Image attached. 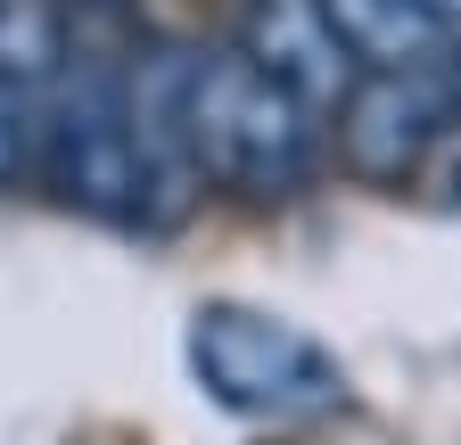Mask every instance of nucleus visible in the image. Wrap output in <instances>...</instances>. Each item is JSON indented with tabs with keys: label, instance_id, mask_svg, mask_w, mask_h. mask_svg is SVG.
Masks as SVG:
<instances>
[{
	"label": "nucleus",
	"instance_id": "0eeeda50",
	"mask_svg": "<svg viewBox=\"0 0 461 445\" xmlns=\"http://www.w3.org/2000/svg\"><path fill=\"white\" fill-rule=\"evenodd\" d=\"M75 59V25H67V0H0V83L50 99L58 75Z\"/></svg>",
	"mask_w": 461,
	"mask_h": 445
},
{
	"label": "nucleus",
	"instance_id": "f03ea898",
	"mask_svg": "<svg viewBox=\"0 0 461 445\" xmlns=\"http://www.w3.org/2000/svg\"><path fill=\"white\" fill-rule=\"evenodd\" d=\"M190 371L240 421H313L346 404V371L313 330L256 313V305H198L190 313Z\"/></svg>",
	"mask_w": 461,
	"mask_h": 445
},
{
	"label": "nucleus",
	"instance_id": "9d476101",
	"mask_svg": "<svg viewBox=\"0 0 461 445\" xmlns=\"http://www.w3.org/2000/svg\"><path fill=\"white\" fill-rule=\"evenodd\" d=\"M453 107H461V50H453Z\"/></svg>",
	"mask_w": 461,
	"mask_h": 445
},
{
	"label": "nucleus",
	"instance_id": "423d86ee",
	"mask_svg": "<svg viewBox=\"0 0 461 445\" xmlns=\"http://www.w3.org/2000/svg\"><path fill=\"white\" fill-rule=\"evenodd\" d=\"M330 25L363 75H445L461 50L420 0H330Z\"/></svg>",
	"mask_w": 461,
	"mask_h": 445
},
{
	"label": "nucleus",
	"instance_id": "7ed1b4c3",
	"mask_svg": "<svg viewBox=\"0 0 461 445\" xmlns=\"http://www.w3.org/2000/svg\"><path fill=\"white\" fill-rule=\"evenodd\" d=\"M124 116L149 182V222H182L206 190L198 157V50L190 41H140L124 75Z\"/></svg>",
	"mask_w": 461,
	"mask_h": 445
},
{
	"label": "nucleus",
	"instance_id": "6e6552de",
	"mask_svg": "<svg viewBox=\"0 0 461 445\" xmlns=\"http://www.w3.org/2000/svg\"><path fill=\"white\" fill-rule=\"evenodd\" d=\"M25 174H41V99L0 83V190Z\"/></svg>",
	"mask_w": 461,
	"mask_h": 445
},
{
	"label": "nucleus",
	"instance_id": "1a4fd4ad",
	"mask_svg": "<svg viewBox=\"0 0 461 445\" xmlns=\"http://www.w3.org/2000/svg\"><path fill=\"white\" fill-rule=\"evenodd\" d=\"M420 9H429V17H437V25H445V33L461 41V0H420Z\"/></svg>",
	"mask_w": 461,
	"mask_h": 445
},
{
	"label": "nucleus",
	"instance_id": "20e7f679",
	"mask_svg": "<svg viewBox=\"0 0 461 445\" xmlns=\"http://www.w3.org/2000/svg\"><path fill=\"white\" fill-rule=\"evenodd\" d=\"M338 157L363 182H412L420 165L453 141L461 107H453V67L445 75H363L338 107Z\"/></svg>",
	"mask_w": 461,
	"mask_h": 445
},
{
	"label": "nucleus",
	"instance_id": "39448f33",
	"mask_svg": "<svg viewBox=\"0 0 461 445\" xmlns=\"http://www.w3.org/2000/svg\"><path fill=\"white\" fill-rule=\"evenodd\" d=\"M230 50L256 59L288 99H305L313 116H338L346 91L363 83L355 50H346L338 25H330V0H240V17H230Z\"/></svg>",
	"mask_w": 461,
	"mask_h": 445
},
{
	"label": "nucleus",
	"instance_id": "f257e3e1",
	"mask_svg": "<svg viewBox=\"0 0 461 445\" xmlns=\"http://www.w3.org/2000/svg\"><path fill=\"white\" fill-rule=\"evenodd\" d=\"M198 157H206V190L264 198V206L297 198L321 165V116L222 41L198 50Z\"/></svg>",
	"mask_w": 461,
	"mask_h": 445
}]
</instances>
